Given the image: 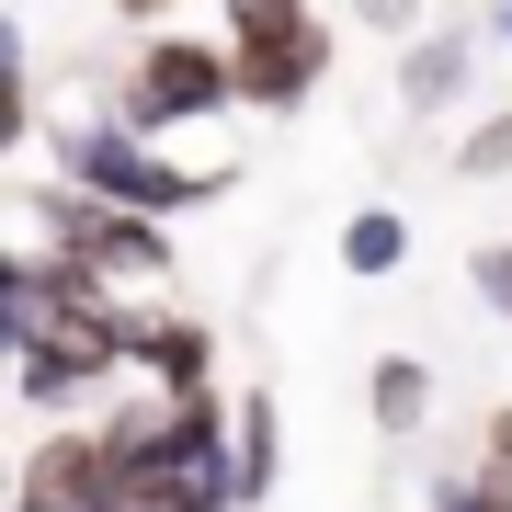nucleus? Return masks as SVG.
Listing matches in <instances>:
<instances>
[{
    "mask_svg": "<svg viewBox=\"0 0 512 512\" xmlns=\"http://www.w3.org/2000/svg\"><path fill=\"white\" fill-rule=\"evenodd\" d=\"M57 183H80V194H103V205H137V217H194L205 194L228 183L217 160H171L160 137H137L126 114H80V126H57Z\"/></svg>",
    "mask_w": 512,
    "mask_h": 512,
    "instance_id": "nucleus-1",
    "label": "nucleus"
},
{
    "mask_svg": "<svg viewBox=\"0 0 512 512\" xmlns=\"http://www.w3.org/2000/svg\"><path fill=\"white\" fill-rule=\"evenodd\" d=\"M239 103V69H228V46H205V35H148V57L126 69V92H114V114H126L137 137H183L205 126V114H228Z\"/></svg>",
    "mask_w": 512,
    "mask_h": 512,
    "instance_id": "nucleus-2",
    "label": "nucleus"
},
{
    "mask_svg": "<svg viewBox=\"0 0 512 512\" xmlns=\"http://www.w3.org/2000/svg\"><path fill=\"white\" fill-rule=\"evenodd\" d=\"M103 490H114V467H103V433H92V421H57V433L35 444V456L12 467V501H0V512H92Z\"/></svg>",
    "mask_w": 512,
    "mask_h": 512,
    "instance_id": "nucleus-3",
    "label": "nucleus"
},
{
    "mask_svg": "<svg viewBox=\"0 0 512 512\" xmlns=\"http://www.w3.org/2000/svg\"><path fill=\"white\" fill-rule=\"evenodd\" d=\"M228 69H239V103L251 114H296L319 92V69H330V23H285V35H251V46H228Z\"/></svg>",
    "mask_w": 512,
    "mask_h": 512,
    "instance_id": "nucleus-4",
    "label": "nucleus"
},
{
    "mask_svg": "<svg viewBox=\"0 0 512 512\" xmlns=\"http://www.w3.org/2000/svg\"><path fill=\"white\" fill-rule=\"evenodd\" d=\"M478 92V23H421V35L399 46V114H456Z\"/></svg>",
    "mask_w": 512,
    "mask_h": 512,
    "instance_id": "nucleus-5",
    "label": "nucleus"
},
{
    "mask_svg": "<svg viewBox=\"0 0 512 512\" xmlns=\"http://www.w3.org/2000/svg\"><path fill=\"white\" fill-rule=\"evenodd\" d=\"M205 365H217V342L194 319H126V376H148L160 399H194Z\"/></svg>",
    "mask_w": 512,
    "mask_h": 512,
    "instance_id": "nucleus-6",
    "label": "nucleus"
},
{
    "mask_svg": "<svg viewBox=\"0 0 512 512\" xmlns=\"http://www.w3.org/2000/svg\"><path fill=\"white\" fill-rule=\"evenodd\" d=\"M274 478H285V421H274L262 387H239L228 399V490H239V512L274 501Z\"/></svg>",
    "mask_w": 512,
    "mask_h": 512,
    "instance_id": "nucleus-7",
    "label": "nucleus"
},
{
    "mask_svg": "<svg viewBox=\"0 0 512 512\" xmlns=\"http://www.w3.org/2000/svg\"><path fill=\"white\" fill-rule=\"evenodd\" d=\"M365 410H376V433H387V444H410L421 421H433V365H421V353H376Z\"/></svg>",
    "mask_w": 512,
    "mask_h": 512,
    "instance_id": "nucleus-8",
    "label": "nucleus"
},
{
    "mask_svg": "<svg viewBox=\"0 0 512 512\" xmlns=\"http://www.w3.org/2000/svg\"><path fill=\"white\" fill-rule=\"evenodd\" d=\"M399 262H410V217H399V205H353V217H342V274L353 285H387Z\"/></svg>",
    "mask_w": 512,
    "mask_h": 512,
    "instance_id": "nucleus-9",
    "label": "nucleus"
},
{
    "mask_svg": "<svg viewBox=\"0 0 512 512\" xmlns=\"http://www.w3.org/2000/svg\"><path fill=\"white\" fill-rule=\"evenodd\" d=\"M456 171H467V183H512V103H490V114L456 137Z\"/></svg>",
    "mask_w": 512,
    "mask_h": 512,
    "instance_id": "nucleus-10",
    "label": "nucleus"
},
{
    "mask_svg": "<svg viewBox=\"0 0 512 512\" xmlns=\"http://www.w3.org/2000/svg\"><path fill=\"white\" fill-rule=\"evenodd\" d=\"M433 512H512V478H501V467H456V478L433 490Z\"/></svg>",
    "mask_w": 512,
    "mask_h": 512,
    "instance_id": "nucleus-11",
    "label": "nucleus"
},
{
    "mask_svg": "<svg viewBox=\"0 0 512 512\" xmlns=\"http://www.w3.org/2000/svg\"><path fill=\"white\" fill-rule=\"evenodd\" d=\"M285 23H308V0H228V46H251V35H285Z\"/></svg>",
    "mask_w": 512,
    "mask_h": 512,
    "instance_id": "nucleus-12",
    "label": "nucleus"
},
{
    "mask_svg": "<svg viewBox=\"0 0 512 512\" xmlns=\"http://www.w3.org/2000/svg\"><path fill=\"white\" fill-rule=\"evenodd\" d=\"M467 285H478V308H490V319H512V239H490V251L467 262Z\"/></svg>",
    "mask_w": 512,
    "mask_h": 512,
    "instance_id": "nucleus-13",
    "label": "nucleus"
},
{
    "mask_svg": "<svg viewBox=\"0 0 512 512\" xmlns=\"http://www.w3.org/2000/svg\"><path fill=\"white\" fill-rule=\"evenodd\" d=\"M353 12H365V35H387V46L421 35V0H353Z\"/></svg>",
    "mask_w": 512,
    "mask_h": 512,
    "instance_id": "nucleus-14",
    "label": "nucleus"
},
{
    "mask_svg": "<svg viewBox=\"0 0 512 512\" xmlns=\"http://www.w3.org/2000/svg\"><path fill=\"white\" fill-rule=\"evenodd\" d=\"M23 137H35V92H23V80H0V160H12Z\"/></svg>",
    "mask_w": 512,
    "mask_h": 512,
    "instance_id": "nucleus-15",
    "label": "nucleus"
},
{
    "mask_svg": "<svg viewBox=\"0 0 512 512\" xmlns=\"http://www.w3.org/2000/svg\"><path fill=\"white\" fill-rule=\"evenodd\" d=\"M478 467H501V478H512V410H490V421H478Z\"/></svg>",
    "mask_w": 512,
    "mask_h": 512,
    "instance_id": "nucleus-16",
    "label": "nucleus"
},
{
    "mask_svg": "<svg viewBox=\"0 0 512 512\" xmlns=\"http://www.w3.org/2000/svg\"><path fill=\"white\" fill-rule=\"evenodd\" d=\"M0 80H23V23L0 12Z\"/></svg>",
    "mask_w": 512,
    "mask_h": 512,
    "instance_id": "nucleus-17",
    "label": "nucleus"
},
{
    "mask_svg": "<svg viewBox=\"0 0 512 512\" xmlns=\"http://www.w3.org/2000/svg\"><path fill=\"white\" fill-rule=\"evenodd\" d=\"M478 35H490V46H512V0H478Z\"/></svg>",
    "mask_w": 512,
    "mask_h": 512,
    "instance_id": "nucleus-18",
    "label": "nucleus"
},
{
    "mask_svg": "<svg viewBox=\"0 0 512 512\" xmlns=\"http://www.w3.org/2000/svg\"><path fill=\"white\" fill-rule=\"evenodd\" d=\"M114 12H126V23H160V12H183V0H114Z\"/></svg>",
    "mask_w": 512,
    "mask_h": 512,
    "instance_id": "nucleus-19",
    "label": "nucleus"
},
{
    "mask_svg": "<svg viewBox=\"0 0 512 512\" xmlns=\"http://www.w3.org/2000/svg\"><path fill=\"white\" fill-rule=\"evenodd\" d=\"M12 274H23V251H12V239H0V285H12Z\"/></svg>",
    "mask_w": 512,
    "mask_h": 512,
    "instance_id": "nucleus-20",
    "label": "nucleus"
},
{
    "mask_svg": "<svg viewBox=\"0 0 512 512\" xmlns=\"http://www.w3.org/2000/svg\"><path fill=\"white\" fill-rule=\"evenodd\" d=\"M0 501H12V456H0Z\"/></svg>",
    "mask_w": 512,
    "mask_h": 512,
    "instance_id": "nucleus-21",
    "label": "nucleus"
}]
</instances>
